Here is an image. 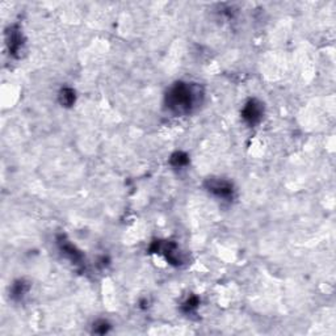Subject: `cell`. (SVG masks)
I'll list each match as a JSON object with an SVG mask.
<instances>
[{
    "instance_id": "obj_1",
    "label": "cell",
    "mask_w": 336,
    "mask_h": 336,
    "mask_svg": "<svg viewBox=\"0 0 336 336\" xmlns=\"http://www.w3.org/2000/svg\"><path fill=\"white\" fill-rule=\"evenodd\" d=\"M200 95V89L196 85L179 82L168 89L166 95V105L175 114L190 113L198 104Z\"/></svg>"
},
{
    "instance_id": "obj_2",
    "label": "cell",
    "mask_w": 336,
    "mask_h": 336,
    "mask_svg": "<svg viewBox=\"0 0 336 336\" xmlns=\"http://www.w3.org/2000/svg\"><path fill=\"white\" fill-rule=\"evenodd\" d=\"M205 188L210 193L214 194L215 197L222 200H231L234 196V187L230 181L225 179H215V177L208 179L205 181Z\"/></svg>"
},
{
    "instance_id": "obj_3",
    "label": "cell",
    "mask_w": 336,
    "mask_h": 336,
    "mask_svg": "<svg viewBox=\"0 0 336 336\" xmlns=\"http://www.w3.org/2000/svg\"><path fill=\"white\" fill-rule=\"evenodd\" d=\"M263 114H264L263 104L256 99L248 100L244 105L243 110H242V117L248 125L251 126L259 124L261 121V118H263Z\"/></svg>"
},
{
    "instance_id": "obj_4",
    "label": "cell",
    "mask_w": 336,
    "mask_h": 336,
    "mask_svg": "<svg viewBox=\"0 0 336 336\" xmlns=\"http://www.w3.org/2000/svg\"><path fill=\"white\" fill-rule=\"evenodd\" d=\"M58 247L62 252L63 256H66L70 261H72L74 264H82L83 261V255L80 253V251L70 243V240H67L64 236H59L58 238Z\"/></svg>"
},
{
    "instance_id": "obj_5",
    "label": "cell",
    "mask_w": 336,
    "mask_h": 336,
    "mask_svg": "<svg viewBox=\"0 0 336 336\" xmlns=\"http://www.w3.org/2000/svg\"><path fill=\"white\" fill-rule=\"evenodd\" d=\"M7 36H8L7 37V43H8L9 51H11V54H16V53L20 51L21 46H22V34L16 26H13V28L9 29Z\"/></svg>"
},
{
    "instance_id": "obj_6",
    "label": "cell",
    "mask_w": 336,
    "mask_h": 336,
    "mask_svg": "<svg viewBox=\"0 0 336 336\" xmlns=\"http://www.w3.org/2000/svg\"><path fill=\"white\" fill-rule=\"evenodd\" d=\"M29 290V285L24 280H19L12 285L11 289V295L13 299H21Z\"/></svg>"
},
{
    "instance_id": "obj_7",
    "label": "cell",
    "mask_w": 336,
    "mask_h": 336,
    "mask_svg": "<svg viewBox=\"0 0 336 336\" xmlns=\"http://www.w3.org/2000/svg\"><path fill=\"white\" fill-rule=\"evenodd\" d=\"M59 103L63 106H71L75 103V91L70 87H64L59 92Z\"/></svg>"
},
{
    "instance_id": "obj_8",
    "label": "cell",
    "mask_w": 336,
    "mask_h": 336,
    "mask_svg": "<svg viewBox=\"0 0 336 336\" xmlns=\"http://www.w3.org/2000/svg\"><path fill=\"white\" fill-rule=\"evenodd\" d=\"M188 162H189L188 155H187V154H184V152H181V151L175 152V154L171 156V164H172L173 167H176V168L184 167V166H187V164H188Z\"/></svg>"
},
{
    "instance_id": "obj_9",
    "label": "cell",
    "mask_w": 336,
    "mask_h": 336,
    "mask_svg": "<svg viewBox=\"0 0 336 336\" xmlns=\"http://www.w3.org/2000/svg\"><path fill=\"white\" fill-rule=\"evenodd\" d=\"M109 323L105 320H97L96 323L93 324V332H96V334H105V332L109 331Z\"/></svg>"
},
{
    "instance_id": "obj_10",
    "label": "cell",
    "mask_w": 336,
    "mask_h": 336,
    "mask_svg": "<svg viewBox=\"0 0 336 336\" xmlns=\"http://www.w3.org/2000/svg\"><path fill=\"white\" fill-rule=\"evenodd\" d=\"M198 305V299L196 298V297H192V298H189L187 302L184 303V310L187 311V313H190L192 310H194L196 307H197Z\"/></svg>"
}]
</instances>
